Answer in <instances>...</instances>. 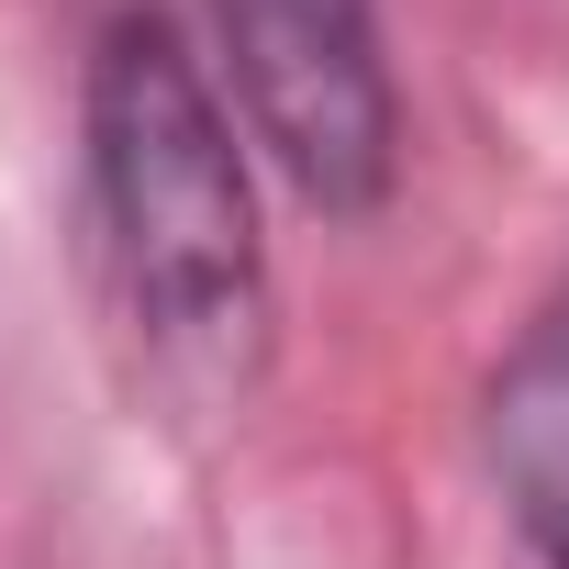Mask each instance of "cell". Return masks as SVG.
Masks as SVG:
<instances>
[{"mask_svg":"<svg viewBox=\"0 0 569 569\" xmlns=\"http://www.w3.org/2000/svg\"><path fill=\"white\" fill-rule=\"evenodd\" d=\"M79 223L112 336L157 402L223 413L268 358L257 134L179 12L123 0L79 57Z\"/></svg>","mask_w":569,"mask_h":569,"instance_id":"6da1fadb","label":"cell"},{"mask_svg":"<svg viewBox=\"0 0 569 569\" xmlns=\"http://www.w3.org/2000/svg\"><path fill=\"white\" fill-rule=\"evenodd\" d=\"M212 68L325 223H369L402 190V79L380 0H212Z\"/></svg>","mask_w":569,"mask_h":569,"instance_id":"7a4b0ae2","label":"cell"},{"mask_svg":"<svg viewBox=\"0 0 569 569\" xmlns=\"http://www.w3.org/2000/svg\"><path fill=\"white\" fill-rule=\"evenodd\" d=\"M480 480H491L502 525L547 569H569V279L480 380Z\"/></svg>","mask_w":569,"mask_h":569,"instance_id":"3957f363","label":"cell"}]
</instances>
